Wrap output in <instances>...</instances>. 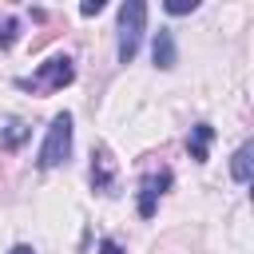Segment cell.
I'll use <instances>...</instances> for the list:
<instances>
[{
  "label": "cell",
  "instance_id": "cell-1",
  "mask_svg": "<svg viewBox=\"0 0 254 254\" xmlns=\"http://www.w3.org/2000/svg\"><path fill=\"white\" fill-rule=\"evenodd\" d=\"M71 79H75L71 56H48L32 75L20 79V87H28V91H36V95H52V91H64Z\"/></svg>",
  "mask_w": 254,
  "mask_h": 254
},
{
  "label": "cell",
  "instance_id": "cell-2",
  "mask_svg": "<svg viewBox=\"0 0 254 254\" xmlns=\"http://www.w3.org/2000/svg\"><path fill=\"white\" fill-rule=\"evenodd\" d=\"M71 131H75V127H71V115H67V111L52 115L48 139H44V147H40V155H36L40 171H52V167L67 163V155H71Z\"/></svg>",
  "mask_w": 254,
  "mask_h": 254
},
{
  "label": "cell",
  "instance_id": "cell-3",
  "mask_svg": "<svg viewBox=\"0 0 254 254\" xmlns=\"http://www.w3.org/2000/svg\"><path fill=\"white\" fill-rule=\"evenodd\" d=\"M143 28H147V4L127 0L119 8V64H131L135 60L139 40H143Z\"/></svg>",
  "mask_w": 254,
  "mask_h": 254
},
{
  "label": "cell",
  "instance_id": "cell-4",
  "mask_svg": "<svg viewBox=\"0 0 254 254\" xmlns=\"http://www.w3.org/2000/svg\"><path fill=\"white\" fill-rule=\"evenodd\" d=\"M171 183H175L171 167H159V171H147L143 175V183H139V218H155L159 198L171 190Z\"/></svg>",
  "mask_w": 254,
  "mask_h": 254
},
{
  "label": "cell",
  "instance_id": "cell-5",
  "mask_svg": "<svg viewBox=\"0 0 254 254\" xmlns=\"http://www.w3.org/2000/svg\"><path fill=\"white\" fill-rule=\"evenodd\" d=\"M87 179H91V187H95L99 194H111V187H115V159H111L107 143H99V147L91 151V171H87Z\"/></svg>",
  "mask_w": 254,
  "mask_h": 254
},
{
  "label": "cell",
  "instance_id": "cell-6",
  "mask_svg": "<svg viewBox=\"0 0 254 254\" xmlns=\"http://www.w3.org/2000/svg\"><path fill=\"white\" fill-rule=\"evenodd\" d=\"M151 56H155V67H163V71H171V67L179 64V48H175V32H171V28H159V32H155Z\"/></svg>",
  "mask_w": 254,
  "mask_h": 254
},
{
  "label": "cell",
  "instance_id": "cell-7",
  "mask_svg": "<svg viewBox=\"0 0 254 254\" xmlns=\"http://www.w3.org/2000/svg\"><path fill=\"white\" fill-rule=\"evenodd\" d=\"M210 139H214V127L210 123H194L190 127V139H187V151L194 163H206V151H210Z\"/></svg>",
  "mask_w": 254,
  "mask_h": 254
},
{
  "label": "cell",
  "instance_id": "cell-8",
  "mask_svg": "<svg viewBox=\"0 0 254 254\" xmlns=\"http://www.w3.org/2000/svg\"><path fill=\"white\" fill-rule=\"evenodd\" d=\"M24 139H28V123H24V119H8V123H4V147L16 151Z\"/></svg>",
  "mask_w": 254,
  "mask_h": 254
},
{
  "label": "cell",
  "instance_id": "cell-9",
  "mask_svg": "<svg viewBox=\"0 0 254 254\" xmlns=\"http://www.w3.org/2000/svg\"><path fill=\"white\" fill-rule=\"evenodd\" d=\"M230 175H234L238 183H250V143H242V147L234 151V163H230Z\"/></svg>",
  "mask_w": 254,
  "mask_h": 254
},
{
  "label": "cell",
  "instance_id": "cell-10",
  "mask_svg": "<svg viewBox=\"0 0 254 254\" xmlns=\"http://www.w3.org/2000/svg\"><path fill=\"white\" fill-rule=\"evenodd\" d=\"M20 40V20L16 16H0V48H12Z\"/></svg>",
  "mask_w": 254,
  "mask_h": 254
},
{
  "label": "cell",
  "instance_id": "cell-11",
  "mask_svg": "<svg viewBox=\"0 0 254 254\" xmlns=\"http://www.w3.org/2000/svg\"><path fill=\"white\" fill-rule=\"evenodd\" d=\"M194 8H198V0H167L171 16H183V12H194Z\"/></svg>",
  "mask_w": 254,
  "mask_h": 254
},
{
  "label": "cell",
  "instance_id": "cell-12",
  "mask_svg": "<svg viewBox=\"0 0 254 254\" xmlns=\"http://www.w3.org/2000/svg\"><path fill=\"white\" fill-rule=\"evenodd\" d=\"M99 250H103V254H123V246H119L115 238H99Z\"/></svg>",
  "mask_w": 254,
  "mask_h": 254
},
{
  "label": "cell",
  "instance_id": "cell-13",
  "mask_svg": "<svg viewBox=\"0 0 254 254\" xmlns=\"http://www.w3.org/2000/svg\"><path fill=\"white\" fill-rule=\"evenodd\" d=\"M79 12H83V16H95V12H103V0H87Z\"/></svg>",
  "mask_w": 254,
  "mask_h": 254
},
{
  "label": "cell",
  "instance_id": "cell-14",
  "mask_svg": "<svg viewBox=\"0 0 254 254\" xmlns=\"http://www.w3.org/2000/svg\"><path fill=\"white\" fill-rule=\"evenodd\" d=\"M8 254H36V250H32V246H28V242H16V246H12V250H8Z\"/></svg>",
  "mask_w": 254,
  "mask_h": 254
}]
</instances>
